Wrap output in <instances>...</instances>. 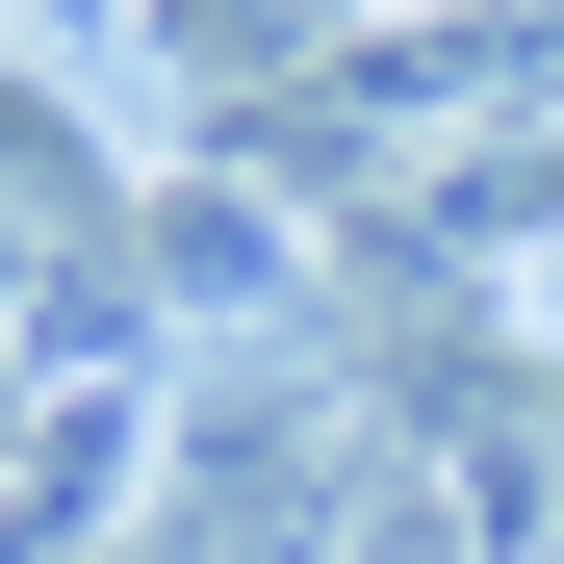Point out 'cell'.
<instances>
[]
</instances>
